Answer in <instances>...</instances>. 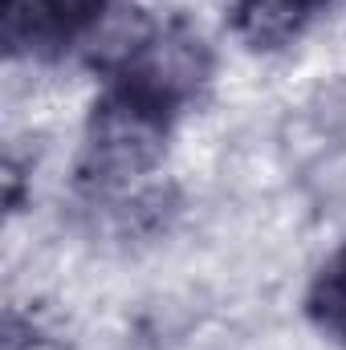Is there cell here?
<instances>
[{
	"label": "cell",
	"instance_id": "6da1fadb",
	"mask_svg": "<svg viewBox=\"0 0 346 350\" xmlns=\"http://www.w3.org/2000/svg\"><path fill=\"white\" fill-rule=\"evenodd\" d=\"M94 98L78 175L86 187H122L147 175L168 147L172 122L212 74L208 45L187 25H139L110 57Z\"/></svg>",
	"mask_w": 346,
	"mask_h": 350
},
{
	"label": "cell",
	"instance_id": "7a4b0ae2",
	"mask_svg": "<svg viewBox=\"0 0 346 350\" xmlns=\"http://www.w3.org/2000/svg\"><path fill=\"white\" fill-rule=\"evenodd\" d=\"M110 0H0V41L8 57H57L90 37Z\"/></svg>",
	"mask_w": 346,
	"mask_h": 350
},
{
	"label": "cell",
	"instance_id": "3957f363",
	"mask_svg": "<svg viewBox=\"0 0 346 350\" xmlns=\"http://www.w3.org/2000/svg\"><path fill=\"white\" fill-rule=\"evenodd\" d=\"M330 0H232V29L249 49H281L302 37V29Z\"/></svg>",
	"mask_w": 346,
	"mask_h": 350
},
{
	"label": "cell",
	"instance_id": "277c9868",
	"mask_svg": "<svg viewBox=\"0 0 346 350\" xmlns=\"http://www.w3.org/2000/svg\"><path fill=\"white\" fill-rule=\"evenodd\" d=\"M306 314L326 338L346 347V245L318 269L306 297Z\"/></svg>",
	"mask_w": 346,
	"mask_h": 350
}]
</instances>
